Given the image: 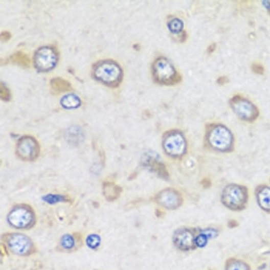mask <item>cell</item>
<instances>
[{
    "instance_id": "cell-1",
    "label": "cell",
    "mask_w": 270,
    "mask_h": 270,
    "mask_svg": "<svg viewBox=\"0 0 270 270\" xmlns=\"http://www.w3.org/2000/svg\"><path fill=\"white\" fill-rule=\"evenodd\" d=\"M249 196L248 187L238 183H229L221 190L220 201L229 210L240 212L247 208Z\"/></svg>"
},
{
    "instance_id": "cell-2",
    "label": "cell",
    "mask_w": 270,
    "mask_h": 270,
    "mask_svg": "<svg viewBox=\"0 0 270 270\" xmlns=\"http://www.w3.org/2000/svg\"><path fill=\"white\" fill-rule=\"evenodd\" d=\"M205 140L208 147L214 151L229 153L234 149V135L224 125H216L211 127L207 132Z\"/></svg>"
},
{
    "instance_id": "cell-3",
    "label": "cell",
    "mask_w": 270,
    "mask_h": 270,
    "mask_svg": "<svg viewBox=\"0 0 270 270\" xmlns=\"http://www.w3.org/2000/svg\"><path fill=\"white\" fill-rule=\"evenodd\" d=\"M93 75L102 84L116 87L123 79V72L117 62L112 60L99 61L93 68Z\"/></svg>"
},
{
    "instance_id": "cell-4",
    "label": "cell",
    "mask_w": 270,
    "mask_h": 270,
    "mask_svg": "<svg viewBox=\"0 0 270 270\" xmlns=\"http://www.w3.org/2000/svg\"><path fill=\"white\" fill-rule=\"evenodd\" d=\"M162 147L166 154L171 158H183L188 150L186 137L181 131H169L163 138Z\"/></svg>"
},
{
    "instance_id": "cell-5",
    "label": "cell",
    "mask_w": 270,
    "mask_h": 270,
    "mask_svg": "<svg viewBox=\"0 0 270 270\" xmlns=\"http://www.w3.org/2000/svg\"><path fill=\"white\" fill-rule=\"evenodd\" d=\"M201 228L183 227L174 231L172 237L173 245L181 252H190L198 249L197 237Z\"/></svg>"
},
{
    "instance_id": "cell-6",
    "label": "cell",
    "mask_w": 270,
    "mask_h": 270,
    "mask_svg": "<svg viewBox=\"0 0 270 270\" xmlns=\"http://www.w3.org/2000/svg\"><path fill=\"white\" fill-rule=\"evenodd\" d=\"M153 79L159 84L171 85L178 81L174 66L165 57H159L152 66Z\"/></svg>"
},
{
    "instance_id": "cell-7",
    "label": "cell",
    "mask_w": 270,
    "mask_h": 270,
    "mask_svg": "<svg viewBox=\"0 0 270 270\" xmlns=\"http://www.w3.org/2000/svg\"><path fill=\"white\" fill-rule=\"evenodd\" d=\"M8 221L14 228L29 229L35 223V214L31 207L18 205L12 209L8 215Z\"/></svg>"
},
{
    "instance_id": "cell-8",
    "label": "cell",
    "mask_w": 270,
    "mask_h": 270,
    "mask_svg": "<svg viewBox=\"0 0 270 270\" xmlns=\"http://www.w3.org/2000/svg\"><path fill=\"white\" fill-rule=\"evenodd\" d=\"M157 205L167 210H175L183 206L185 199L182 192L174 188H166L154 197Z\"/></svg>"
},
{
    "instance_id": "cell-9",
    "label": "cell",
    "mask_w": 270,
    "mask_h": 270,
    "mask_svg": "<svg viewBox=\"0 0 270 270\" xmlns=\"http://www.w3.org/2000/svg\"><path fill=\"white\" fill-rule=\"evenodd\" d=\"M58 60V55L54 48H40L33 56V64L39 72H46L54 69Z\"/></svg>"
},
{
    "instance_id": "cell-10",
    "label": "cell",
    "mask_w": 270,
    "mask_h": 270,
    "mask_svg": "<svg viewBox=\"0 0 270 270\" xmlns=\"http://www.w3.org/2000/svg\"><path fill=\"white\" fill-rule=\"evenodd\" d=\"M231 107L240 119L248 122H253L257 119L259 111L252 102L245 98L236 96L231 99Z\"/></svg>"
},
{
    "instance_id": "cell-11",
    "label": "cell",
    "mask_w": 270,
    "mask_h": 270,
    "mask_svg": "<svg viewBox=\"0 0 270 270\" xmlns=\"http://www.w3.org/2000/svg\"><path fill=\"white\" fill-rule=\"evenodd\" d=\"M16 153L22 160L32 162L39 156V144L33 137H22L16 144Z\"/></svg>"
},
{
    "instance_id": "cell-12",
    "label": "cell",
    "mask_w": 270,
    "mask_h": 270,
    "mask_svg": "<svg viewBox=\"0 0 270 270\" xmlns=\"http://www.w3.org/2000/svg\"><path fill=\"white\" fill-rule=\"evenodd\" d=\"M7 245L12 253L18 255H27L33 250V243L25 235L13 234L7 238Z\"/></svg>"
},
{
    "instance_id": "cell-13",
    "label": "cell",
    "mask_w": 270,
    "mask_h": 270,
    "mask_svg": "<svg viewBox=\"0 0 270 270\" xmlns=\"http://www.w3.org/2000/svg\"><path fill=\"white\" fill-rule=\"evenodd\" d=\"M255 196L259 207L270 214V186L266 184L259 185L255 188Z\"/></svg>"
},
{
    "instance_id": "cell-14",
    "label": "cell",
    "mask_w": 270,
    "mask_h": 270,
    "mask_svg": "<svg viewBox=\"0 0 270 270\" xmlns=\"http://www.w3.org/2000/svg\"><path fill=\"white\" fill-rule=\"evenodd\" d=\"M224 270H251V266L241 259L229 258L226 260Z\"/></svg>"
},
{
    "instance_id": "cell-15",
    "label": "cell",
    "mask_w": 270,
    "mask_h": 270,
    "mask_svg": "<svg viewBox=\"0 0 270 270\" xmlns=\"http://www.w3.org/2000/svg\"><path fill=\"white\" fill-rule=\"evenodd\" d=\"M60 104L68 110L79 108L81 104V99L78 96L74 94H69L64 96L60 100Z\"/></svg>"
},
{
    "instance_id": "cell-16",
    "label": "cell",
    "mask_w": 270,
    "mask_h": 270,
    "mask_svg": "<svg viewBox=\"0 0 270 270\" xmlns=\"http://www.w3.org/2000/svg\"><path fill=\"white\" fill-rule=\"evenodd\" d=\"M121 190L118 186L112 183H105L103 186V193L105 196V198L108 200L112 201L117 198L120 195Z\"/></svg>"
},
{
    "instance_id": "cell-17",
    "label": "cell",
    "mask_w": 270,
    "mask_h": 270,
    "mask_svg": "<svg viewBox=\"0 0 270 270\" xmlns=\"http://www.w3.org/2000/svg\"><path fill=\"white\" fill-rule=\"evenodd\" d=\"M51 87L57 92H64L70 90L71 85L68 81L62 78L57 77L52 79L51 81Z\"/></svg>"
},
{
    "instance_id": "cell-18",
    "label": "cell",
    "mask_w": 270,
    "mask_h": 270,
    "mask_svg": "<svg viewBox=\"0 0 270 270\" xmlns=\"http://www.w3.org/2000/svg\"><path fill=\"white\" fill-rule=\"evenodd\" d=\"M168 27L171 32L175 33V34H178L182 31L184 24L179 18H175L169 21V23L168 24Z\"/></svg>"
},
{
    "instance_id": "cell-19",
    "label": "cell",
    "mask_w": 270,
    "mask_h": 270,
    "mask_svg": "<svg viewBox=\"0 0 270 270\" xmlns=\"http://www.w3.org/2000/svg\"><path fill=\"white\" fill-rule=\"evenodd\" d=\"M61 246L65 250H72L75 246V240L71 235H65L61 238Z\"/></svg>"
},
{
    "instance_id": "cell-20",
    "label": "cell",
    "mask_w": 270,
    "mask_h": 270,
    "mask_svg": "<svg viewBox=\"0 0 270 270\" xmlns=\"http://www.w3.org/2000/svg\"><path fill=\"white\" fill-rule=\"evenodd\" d=\"M13 61L16 63L22 66L29 65V59L27 55L24 54L23 53H18L13 55Z\"/></svg>"
},
{
    "instance_id": "cell-21",
    "label": "cell",
    "mask_w": 270,
    "mask_h": 270,
    "mask_svg": "<svg viewBox=\"0 0 270 270\" xmlns=\"http://www.w3.org/2000/svg\"><path fill=\"white\" fill-rule=\"evenodd\" d=\"M86 243L90 249H95L99 246L100 243H101V238L98 235H90L86 239Z\"/></svg>"
},
{
    "instance_id": "cell-22",
    "label": "cell",
    "mask_w": 270,
    "mask_h": 270,
    "mask_svg": "<svg viewBox=\"0 0 270 270\" xmlns=\"http://www.w3.org/2000/svg\"><path fill=\"white\" fill-rule=\"evenodd\" d=\"M43 200L49 204H55V203L59 202V201H64L65 200L63 196L50 195L45 196L43 197Z\"/></svg>"
},
{
    "instance_id": "cell-23",
    "label": "cell",
    "mask_w": 270,
    "mask_h": 270,
    "mask_svg": "<svg viewBox=\"0 0 270 270\" xmlns=\"http://www.w3.org/2000/svg\"><path fill=\"white\" fill-rule=\"evenodd\" d=\"M1 99L4 101H9L10 99V92L3 84H1Z\"/></svg>"
},
{
    "instance_id": "cell-24",
    "label": "cell",
    "mask_w": 270,
    "mask_h": 270,
    "mask_svg": "<svg viewBox=\"0 0 270 270\" xmlns=\"http://www.w3.org/2000/svg\"><path fill=\"white\" fill-rule=\"evenodd\" d=\"M253 70L258 74H263L264 72V68L259 64H255L253 65Z\"/></svg>"
},
{
    "instance_id": "cell-25",
    "label": "cell",
    "mask_w": 270,
    "mask_h": 270,
    "mask_svg": "<svg viewBox=\"0 0 270 270\" xmlns=\"http://www.w3.org/2000/svg\"><path fill=\"white\" fill-rule=\"evenodd\" d=\"M268 3H269V5H265V7H267L268 9H269V12H270V2H268Z\"/></svg>"
}]
</instances>
